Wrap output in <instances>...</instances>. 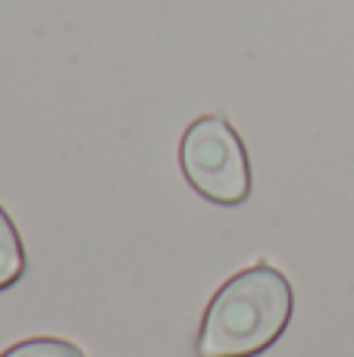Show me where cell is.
Listing matches in <instances>:
<instances>
[{"instance_id": "obj_1", "label": "cell", "mask_w": 354, "mask_h": 357, "mask_svg": "<svg viewBox=\"0 0 354 357\" xmlns=\"http://www.w3.org/2000/svg\"><path fill=\"white\" fill-rule=\"evenodd\" d=\"M295 314V291L273 264L248 266L217 289L201 320L198 357H257L282 339Z\"/></svg>"}, {"instance_id": "obj_4", "label": "cell", "mask_w": 354, "mask_h": 357, "mask_svg": "<svg viewBox=\"0 0 354 357\" xmlns=\"http://www.w3.org/2000/svg\"><path fill=\"white\" fill-rule=\"evenodd\" d=\"M0 357H85V351L66 339H25Z\"/></svg>"}, {"instance_id": "obj_2", "label": "cell", "mask_w": 354, "mask_h": 357, "mask_svg": "<svg viewBox=\"0 0 354 357\" xmlns=\"http://www.w3.org/2000/svg\"><path fill=\"white\" fill-rule=\"evenodd\" d=\"M179 163L188 185L220 207H238L251 195V163L242 135L220 113L194 119L179 144Z\"/></svg>"}, {"instance_id": "obj_3", "label": "cell", "mask_w": 354, "mask_h": 357, "mask_svg": "<svg viewBox=\"0 0 354 357\" xmlns=\"http://www.w3.org/2000/svg\"><path fill=\"white\" fill-rule=\"evenodd\" d=\"M25 273V248L19 238L13 220L6 216V210L0 207V291L10 289L13 282H19V276Z\"/></svg>"}]
</instances>
